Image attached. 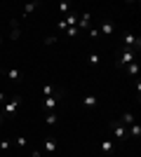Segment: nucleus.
<instances>
[{"mask_svg": "<svg viewBox=\"0 0 141 157\" xmlns=\"http://www.w3.org/2000/svg\"><path fill=\"white\" fill-rule=\"evenodd\" d=\"M132 61H136V52L134 49H127V47H122V52L115 56V66L118 68H127Z\"/></svg>", "mask_w": 141, "mask_h": 157, "instance_id": "f257e3e1", "label": "nucleus"}, {"mask_svg": "<svg viewBox=\"0 0 141 157\" xmlns=\"http://www.w3.org/2000/svg\"><path fill=\"white\" fill-rule=\"evenodd\" d=\"M111 129H113V136L118 138V141H127V136H129V134H127V127L122 124L120 120H115L113 124H111Z\"/></svg>", "mask_w": 141, "mask_h": 157, "instance_id": "f03ea898", "label": "nucleus"}, {"mask_svg": "<svg viewBox=\"0 0 141 157\" xmlns=\"http://www.w3.org/2000/svg\"><path fill=\"white\" fill-rule=\"evenodd\" d=\"M21 105V98L19 96H14V98H10V101H7L5 103V108H2V115H5V117H10V115H14V113H17V108H19Z\"/></svg>", "mask_w": 141, "mask_h": 157, "instance_id": "7ed1b4c3", "label": "nucleus"}, {"mask_svg": "<svg viewBox=\"0 0 141 157\" xmlns=\"http://www.w3.org/2000/svg\"><path fill=\"white\" fill-rule=\"evenodd\" d=\"M92 28V14L89 12H82L78 17V31H89Z\"/></svg>", "mask_w": 141, "mask_h": 157, "instance_id": "20e7f679", "label": "nucleus"}, {"mask_svg": "<svg viewBox=\"0 0 141 157\" xmlns=\"http://www.w3.org/2000/svg\"><path fill=\"white\" fill-rule=\"evenodd\" d=\"M57 105H59V96H45L42 98V108H45L47 113H54Z\"/></svg>", "mask_w": 141, "mask_h": 157, "instance_id": "39448f33", "label": "nucleus"}, {"mask_svg": "<svg viewBox=\"0 0 141 157\" xmlns=\"http://www.w3.org/2000/svg\"><path fill=\"white\" fill-rule=\"evenodd\" d=\"M99 33H101V35H113V33H115V24H113V21H104V24L99 26Z\"/></svg>", "mask_w": 141, "mask_h": 157, "instance_id": "423d86ee", "label": "nucleus"}, {"mask_svg": "<svg viewBox=\"0 0 141 157\" xmlns=\"http://www.w3.org/2000/svg\"><path fill=\"white\" fill-rule=\"evenodd\" d=\"M113 150H115V141H111V138H104V141H101V152H104V155H111Z\"/></svg>", "mask_w": 141, "mask_h": 157, "instance_id": "0eeeda50", "label": "nucleus"}, {"mask_svg": "<svg viewBox=\"0 0 141 157\" xmlns=\"http://www.w3.org/2000/svg\"><path fill=\"white\" fill-rule=\"evenodd\" d=\"M61 94H64V92L57 89L54 85H45V87H42V96H61Z\"/></svg>", "mask_w": 141, "mask_h": 157, "instance_id": "6e6552de", "label": "nucleus"}, {"mask_svg": "<svg viewBox=\"0 0 141 157\" xmlns=\"http://www.w3.org/2000/svg\"><path fill=\"white\" fill-rule=\"evenodd\" d=\"M82 105H85V108H96V105H99V98L94 96V94H87V96L82 98Z\"/></svg>", "mask_w": 141, "mask_h": 157, "instance_id": "1a4fd4ad", "label": "nucleus"}, {"mask_svg": "<svg viewBox=\"0 0 141 157\" xmlns=\"http://www.w3.org/2000/svg\"><path fill=\"white\" fill-rule=\"evenodd\" d=\"M57 148H59V141H57V138H45V152H54L57 150Z\"/></svg>", "mask_w": 141, "mask_h": 157, "instance_id": "9d476101", "label": "nucleus"}, {"mask_svg": "<svg viewBox=\"0 0 141 157\" xmlns=\"http://www.w3.org/2000/svg\"><path fill=\"white\" fill-rule=\"evenodd\" d=\"M127 134H132L134 138H141V124H139V122L129 124V127H127Z\"/></svg>", "mask_w": 141, "mask_h": 157, "instance_id": "9b49d317", "label": "nucleus"}, {"mask_svg": "<svg viewBox=\"0 0 141 157\" xmlns=\"http://www.w3.org/2000/svg\"><path fill=\"white\" fill-rule=\"evenodd\" d=\"M57 120H59V117H57V113H47V115H45V124L54 127V124H57Z\"/></svg>", "mask_w": 141, "mask_h": 157, "instance_id": "f8f14e48", "label": "nucleus"}, {"mask_svg": "<svg viewBox=\"0 0 141 157\" xmlns=\"http://www.w3.org/2000/svg\"><path fill=\"white\" fill-rule=\"evenodd\" d=\"M120 122L125 127H129V124H134V115H132V113H125V115H122L120 117Z\"/></svg>", "mask_w": 141, "mask_h": 157, "instance_id": "ddd939ff", "label": "nucleus"}, {"mask_svg": "<svg viewBox=\"0 0 141 157\" xmlns=\"http://www.w3.org/2000/svg\"><path fill=\"white\" fill-rule=\"evenodd\" d=\"M64 21H66V26H78V14H73V12L66 14V19H64Z\"/></svg>", "mask_w": 141, "mask_h": 157, "instance_id": "4468645a", "label": "nucleus"}, {"mask_svg": "<svg viewBox=\"0 0 141 157\" xmlns=\"http://www.w3.org/2000/svg\"><path fill=\"white\" fill-rule=\"evenodd\" d=\"M7 78H10V80H19V78H21V71L14 66V68H10V71H7Z\"/></svg>", "mask_w": 141, "mask_h": 157, "instance_id": "2eb2a0df", "label": "nucleus"}, {"mask_svg": "<svg viewBox=\"0 0 141 157\" xmlns=\"http://www.w3.org/2000/svg\"><path fill=\"white\" fill-rule=\"evenodd\" d=\"M35 10H38V2H28V5H24V17H28V14H33Z\"/></svg>", "mask_w": 141, "mask_h": 157, "instance_id": "dca6fc26", "label": "nucleus"}, {"mask_svg": "<svg viewBox=\"0 0 141 157\" xmlns=\"http://www.w3.org/2000/svg\"><path fill=\"white\" fill-rule=\"evenodd\" d=\"M127 73H129V75H134V78H136V75H139V63H136V61H132V63L127 66Z\"/></svg>", "mask_w": 141, "mask_h": 157, "instance_id": "f3484780", "label": "nucleus"}, {"mask_svg": "<svg viewBox=\"0 0 141 157\" xmlns=\"http://www.w3.org/2000/svg\"><path fill=\"white\" fill-rule=\"evenodd\" d=\"M87 61H89V66H96V63H99V52H89Z\"/></svg>", "mask_w": 141, "mask_h": 157, "instance_id": "a211bd4d", "label": "nucleus"}, {"mask_svg": "<svg viewBox=\"0 0 141 157\" xmlns=\"http://www.w3.org/2000/svg\"><path fill=\"white\" fill-rule=\"evenodd\" d=\"M14 145H17V148H26V145H28V138H24V136L14 138Z\"/></svg>", "mask_w": 141, "mask_h": 157, "instance_id": "6ab92c4d", "label": "nucleus"}, {"mask_svg": "<svg viewBox=\"0 0 141 157\" xmlns=\"http://www.w3.org/2000/svg\"><path fill=\"white\" fill-rule=\"evenodd\" d=\"M64 33H66L68 38H75V35H78V33H80V31H78V26H68V28H66V31H64Z\"/></svg>", "mask_w": 141, "mask_h": 157, "instance_id": "aec40b11", "label": "nucleus"}, {"mask_svg": "<svg viewBox=\"0 0 141 157\" xmlns=\"http://www.w3.org/2000/svg\"><path fill=\"white\" fill-rule=\"evenodd\" d=\"M59 12L61 14H71V5H68V2H59Z\"/></svg>", "mask_w": 141, "mask_h": 157, "instance_id": "412c9836", "label": "nucleus"}, {"mask_svg": "<svg viewBox=\"0 0 141 157\" xmlns=\"http://www.w3.org/2000/svg\"><path fill=\"white\" fill-rule=\"evenodd\" d=\"M101 33H99V28H89V38H99Z\"/></svg>", "mask_w": 141, "mask_h": 157, "instance_id": "4be33fe9", "label": "nucleus"}, {"mask_svg": "<svg viewBox=\"0 0 141 157\" xmlns=\"http://www.w3.org/2000/svg\"><path fill=\"white\" fill-rule=\"evenodd\" d=\"M0 148H2V150H10V148H12V143H10V141H0Z\"/></svg>", "mask_w": 141, "mask_h": 157, "instance_id": "5701e85b", "label": "nucleus"}, {"mask_svg": "<svg viewBox=\"0 0 141 157\" xmlns=\"http://www.w3.org/2000/svg\"><path fill=\"white\" fill-rule=\"evenodd\" d=\"M57 28H59V31H66V28H68V26H66V21L61 19V21H59V24H57Z\"/></svg>", "mask_w": 141, "mask_h": 157, "instance_id": "b1692460", "label": "nucleus"}, {"mask_svg": "<svg viewBox=\"0 0 141 157\" xmlns=\"http://www.w3.org/2000/svg\"><path fill=\"white\" fill-rule=\"evenodd\" d=\"M54 42H57V38H54V35H49V38H45V45H54Z\"/></svg>", "mask_w": 141, "mask_h": 157, "instance_id": "393cba45", "label": "nucleus"}, {"mask_svg": "<svg viewBox=\"0 0 141 157\" xmlns=\"http://www.w3.org/2000/svg\"><path fill=\"white\" fill-rule=\"evenodd\" d=\"M31 157H42V152L40 150H33V152H31Z\"/></svg>", "mask_w": 141, "mask_h": 157, "instance_id": "a878e982", "label": "nucleus"}, {"mask_svg": "<svg viewBox=\"0 0 141 157\" xmlns=\"http://www.w3.org/2000/svg\"><path fill=\"white\" fill-rule=\"evenodd\" d=\"M0 103H7V96H5L2 92H0Z\"/></svg>", "mask_w": 141, "mask_h": 157, "instance_id": "bb28decb", "label": "nucleus"}, {"mask_svg": "<svg viewBox=\"0 0 141 157\" xmlns=\"http://www.w3.org/2000/svg\"><path fill=\"white\" fill-rule=\"evenodd\" d=\"M2 122H5V115H2V113H0V124H2Z\"/></svg>", "mask_w": 141, "mask_h": 157, "instance_id": "cd10ccee", "label": "nucleus"}, {"mask_svg": "<svg viewBox=\"0 0 141 157\" xmlns=\"http://www.w3.org/2000/svg\"><path fill=\"white\" fill-rule=\"evenodd\" d=\"M0 42H2V35H0Z\"/></svg>", "mask_w": 141, "mask_h": 157, "instance_id": "c85d7f7f", "label": "nucleus"}]
</instances>
